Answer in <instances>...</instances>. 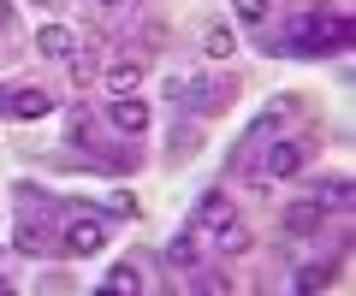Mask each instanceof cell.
Returning <instances> with one entry per match:
<instances>
[{"label": "cell", "instance_id": "obj_1", "mask_svg": "<svg viewBox=\"0 0 356 296\" xmlns=\"http://www.w3.org/2000/svg\"><path fill=\"white\" fill-rule=\"evenodd\" d=\"M356 36V24L344 12H332V6H321V12H297L291 24H285L280 36V53H297V60H327V53H344Z\"/></svg>", "mask_w": 356, "mask_h": 296}, {"label": "cell", "instance_id": "obj_2", "mask_svg": "<svg viewBox=\"0 0 356 296\" xmlns=\"http://www.w3.org/2000/svg\"><path fill=\"white\" fill-rule=\"evenodd\" d=\"M191 232L202 237L214 255H243L250 249V225L238 219V207L226 202L220 190H208L202 202H196V214H191Z\"/></svg>", "mask_w": 356, "mask_h": 296}, {"label": "cell", "instance_id": "obj_3", "mask_svg": "<svg viewBox=\"0 0 356 296\" xmlns=\"http://www.w3.org/2000/svg\"><path fill=\"white\" fill-rule=\"evenodd\" d=\"M60 214L65 202H54L48 190H18V237L13 243L24 249V255H54V237H60Z\"/></svg>", "mask_w": 356, "mask_h": 296}, {"label": "cell", "instance_id": "obj_4", "mask_svg": "<svg viewBox=\"0 0 356 296\" xmlns=\"http://www.w3.org/2000/svg\"><path fill=\"white\" fill-rule=\"evenodd\" d=\"M107 243V219L95 207H72L65 202L60 214V237H54V255H95Z\"/></svg>", "mask_w": 356, "mask_h": 296}, {"label": "cell", "instance_id": "obj_5", "mask_svg": "<svg viewBox=\"0 0 356 296\" xmlns=\"http://www.w3.org/2000/svg\"><path fill=\"white\" fill-rule=\"evenodd\" d=\"M72 148L95 155L102 166H113V172H131V166H137V137H119V142H107L102 130L89 125V113H83V107L72 113Z\"/></svg>", "mask_w": 356, "mask_h": 296}, {"label": "cell", "instance_id": "obj_6", "mask_svg": "<svg viewBox=\"0 0 356 296\" xmlns=\"http://www.w3.org/2000/svg\"><path fill=\"white\" fill-rule=\"evenodd\" d=\"M309 166V137H267L261 178H297Z\"/></svg>", "mask_w": 356, "mask_h": 296}, {"label": "cell", "instance_id": "obj_7", "mask_svg": "<svg viewBox=\"0 0 356 296\" xmlns=\"http://www.w3.org/2000/svg\"><path fill=\"white\" fill-rule=\"evenodd\" d=\"M238 101V83L232 78H184V101L191 113H226V107Z\"/></svg>", "mask_w": 356, "mask_h": 296}, {"label": "cell", "instance_id": "obj_8", "mask_svg": "<svg viewBox=\"0 0 356 296\" xmlns=\"http://www.w3.org/2000/svg\"><path fill=\"white\" fill-rule=\"evenodd\" d=\"M0 107L13 119H48L54 113V95L42 83H13V89H0Z\"/></svg>", "mask_w": 356, "mask_h": 296}, {"label": "cell", "instance_id": "obj_9", "mask_svg": "<svg viewBox=\"0 0 356 296\" xmlns=\"http://www.w3.org/2000/svg\"><path fill=\"white\" fill-rule=\"evenodd\" d=\"M107 125H113L119 137H143V130H149V101H143V95H113Z\"/></svg>", "mask_w": 356, "mask_h": 296}, {"label": "cell", "instance_id": "obj_10", "mask_svg": "<svg viewBox=\"0 0 356 296\" xmlns=\"http://www.w3.org/2000/svg\"><path fill=\"white\" fill-rule=\"evenodd\" d=\"M280 225H285V237H315L321 225H327V207H321L315 195H303V202H291L280 214Z\"/></svg>", "mask_w": 356, "mask_h": 296}, {"label": "cell", "instance_id": "obj_11", "mask_svg": "<svg viewBox=\"0 0 356 296\" xmlns=\"http://www.w3.org/2000/svg\"><path fill=\"white\" fill-rule=\"evenodd\" d=\"M36 48L48 53V60H72V53L83 48V36H77V30H65V24H42V30H36Z\"/></svg>", "mask_w": 356, "mask_h": 296}, {"label": "cell", "instance_id": "obj_12", "mask_svg": "<svg viewBox=\"0 0 356 296\" xmlns=\"http://www.w3.org/2000/svg\"><path fill=\"white\" fill-rule=\"evenodd\" d=\"M202 249H208V243L191 232V225H184V232H178L172 243H166V261H172L178 272H196V267H202Z\"/></svg>", "mask_w": 356, "mask_h": 296}, {"label": "cell", "instance_id": "obj_13", "mask_svg": "<svg viewBox=\"0 0 356 296\" xmlns=\"http://www.w3.org/2000/svg\"><path fill=\"white\" fill-rule=\"evenodd\" d=\"M102 83H107V95H137V83H143V60H131V53H125V60H113V65L102 71Z\"/></svg>", "mask_w": 356, "mask_h": 296}, {"label": "cell", "instance_id": "obj_14", "mask_svg": "<svg viewBox=\"0 0 356 296\" xmlns=\"http://www.w3.org/2000/svg\"><path fill=\"white\" fill-rule=\"evenodd\" d=\"M309 195H315L321 207H339V214H344V207L356 202V184H350V178H321V184H315Z\"/></svg>", "mask_w": 356, "mask_h": 296}, {"label": "cell", "instance_id": "obj_15", "mask_svg": "<svg viewBox=\"0 0 356 296\" xmlns=\"http://www.w3.org/2000/svg\"><path fill=\"white\" fill-rule=\"evenodd\" d=\"M143 284H149V279H143L137 261H119V267L102 279V290H107V296H119V290H143Z\"/></svg>", "mask_w": 356, "mask_h": 296}, {"label": "cell", "instance_id": "obj_16", "mask_svg": "<svg viewBox=\"0 0 356 296\" xmlns=\"http://www.w3.org/2000/svg\"><path fill=\"white\" fill-rule=\"evenodd\" d=\"M327 284H332V261H315V267L291 272V290H327Z\"/></svg>", "mask_w": 356, "mask_h": 296}, {"label": "cell", "instance_id": "obj_17", "mask_svg": "<svg viewBox=\"0 0 356 296\" xmlns=\"http://www.w3.org/2000/svg\"><path fill=\"white\" fill-rule=\"evenodd\" d=\"M232 48H238V36H232V24H208V30H202V53H214V60H226Z\"/></svg>", "mask_w": 356, "mask_h": 296}, {"label": "cell", "instance_id": "obj_18", "mask_svg": "<svg viewBox=\"0 0 356 296\" xmlns=\"http://www.w3.org/2000/svg\"><path fill=\"white\" fill-rule=\"evenodd\" d=\"M232 12H238L243 24H261V18L273 12V0H232Z\"/></svg>", "mask_w": 356, "mask_h": 296}, {"label": "cell", "instance_id": "obj_19", "mask_svg": "<svg viewBox=\"0 0 356 296\" xmlns=\"http://www.w3.org/2000/svg\"><path fill=\"white\" fill-rule=\"evenodd\" d=\"M65 65H72V78H77V83H89V78H95V71H102V65H95V53H89V48H77V53H72V60H65Z\"/></svg>", "mask_w": 356, "mask_h": 296}, {"label": "cell", "instance_id": "obj_20", "mask_svg": "<svg viewBox=\"0 0 356 296\" xmlns=\"http://www.w3.org/2000/svg\"><path fill=\"white\" fill-rule=\"evenodd\" d=\"M107 207H113V214H137V195H131V190H113V195H107Z\"/></svg>", "mask_w": 356, "mask_h": 296}, {"label": "cell", "instance_id": "obj_21", "mask_svg": "<svg viewBox=\"0 0 356 296\" xmlns=\"http://www.w3.org/2000/svg\"><path fill=\"white\" fill-rule=\"evenodd\" d=\"M95 6H119V0H95Z\"/></svg>", "mask_w": 356, "mask_h": 296}, {"label": "cell", "instance_id": "obj_22", "mask_svg": "<svg viewBox=\"0 0 356 296\" xmlns=\"http://www.w3.org/2000/svg\"><path fill=\"white\" fill-rule=\"evenodd\" d=\"M42 6H54V0H42Z\"/></svg>", "mask_w": 356, "mask_h": 296}]
</instances>
